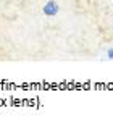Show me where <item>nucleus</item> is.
I'll list each match as a JSON object with an SVG mask.
<instances>
[{
	"mask_svg": "<svg viewBox=\"0 0 113 126\" xmlns=\"http://www.w3.org/2000/svg\"><path fill=\"white\" fill-rule=\"evenodd\" d=\"M60 7L57 5V2H53V0H50V2H47V3L44 5V8H42V11H44L45 16H55L57 13H58Z\"/></svg>",
	"mask_w": 113,
	"mask_h": 126,
	"instance_id": "f257e3e1",
	"label": "nucleus"
},
{
	"mask_svg": "<svg viewBox=\"0 0 113 126\" xmlns=\"http://www.w3.org/2000/svg\"><path fill=\"white\" fill-rule=\"evenodd\" d=\"M107 55H108V58H110V60H113V48H108Z\"/></svg>",
	"mask_w": 113,
	"mask_h": 126,
	"instance_id": "f03ea898",
	"label": "nucleus"
}]
</instances>
